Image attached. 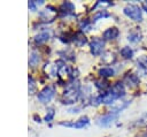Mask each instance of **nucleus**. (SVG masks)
I'll return each mask as SVG.
<instances>
[{"label": "nucleus", "mask_w": 147, "mask_h": 137, "mask_svg": "<svg viewBox=\"0 0 147 137\" xmlns=\"http://www.w3.org/2000/svg\"><path fill=\"white\" fill-rule=\"evenodd\" d=\"M125 94V89H124V84L121 82L115 83L107 92H105L103 94L99 96L96 99V102H102V104H111L115 100L119 99L121 97H123Z\"/></svg>", "instance_id": "f257e3e1"}, {"label": "nucleus", "mask_w": 147, "mask_h": 137, "mask_svg": "<svg viewBox=\"0 0 147 137\" xmlns=\"http://www.w3.org/2000/svg\"><path fill=\"white\" fill-rule=\"evenodd\" d=\"M79 96H80V90H79L78 83L77 82L71 83L64 90L63 96H62V101L65 105H71V104H75L79 99Z\"/></svg>", "instance_id": "f03ea898"}, {"label": "nucleus", "mask_w": 147, "mask_h": 137, "mask_svg": "<svg viewBox=\"0 0 147 137\" xmlns=\"http://www.w3.org/2000/svg\"><path fill=\"white\" fill-rule=\"evenodd\" d=\"M124 14L130 17L131 20L136 21V22H140L142 20V14H141V10L138 6L136 5H129L124 8Z\"/></svg>", "instance_id": "7ed1b4c3"}, {"label": "nucleus", "mask_w": 147, "mask_h": 137, "mask_svg": "<svg viewBox=\"0 0 147 137\" xmlns=\"http://www.w3.org/2000/svg\"><path fill=\"white\" fill-rule=\"evenodd\" d=\"M56 14H57V10L54 7L47 6L45 9L39 12V17L42 22H52L56 17Z\"/></svg>", "instance_id": "20e7f679"}, {"label": "nucleus", "mask_w": 147, "mask_h": 137, "mask_svg": "<svg viewBox=\"0 0 147 137\" xmlns=\"http://www.w3.org/2000/svg\"><path fill=\"white\" fill-rule=\"evenodd\" d=\"M54 93H55V90L53 86H46L38 93V100L42 104H46L52 100V98L54 97Z\"/></svg>", "instance_id": "39448f33"}, {"label": "nucleus", "mask_w": 147, "mask_h": 137, "mask_svg": "<svg viewBox=\"0 0 147 137\" xmlns=\"http://www.w3.org/2000/svg\"><path fill=\"white\" fill-rule=\"evenodd\" d=\"M90 47H91V53H92L93 55L98 56V55H100V54L102 53V51H103L105 40L101 39V38L95 37V38L92 39V41H91V44H90Z\"/></svg>", "instance_id": "423d86ee"}, {"label": "nucleus", "mask_w": 147, "mask_h": 137, "mask_svg": "<svg viewBox=\"0 0 147 137\" xmlns=\"http://www.w3.org/2000/svg\"><path fill=\"white\" fill-rule=\"evenodd\" d=\"M56 64H57V75H59L62 79H68L69 77H71V75H72V69H71L69 66L64 64L62 61H57Z\"/></svg>", "instance_id": "0eeeda50"}, {"label": "nucleus", "mask_w": 147, "mask_h": 137, "mask_svg": "<svg viewBox=\"0 0 147 137\" xmlns=\"http://www.w3.org/2000/svg\"><path fill=\"white\" fill-rule=\"evenodd\" d=\"M123 84L129 86L130 89H136L139 85V77L136 74H126L123 78Z\"/></svg>", "instance_id": "6e6552de"}, {"label": "nucleus", "mask_w": 147, "mask_h": 137, "mask_svg": "<svg viewBox=\"0 0 147 137\" xmlns=\"http://www.w3.org/2000/svg\"><path fill=\"white\" fill-rule=\"evenodd\" d=\"M117 115L118 114H114V113H110L109 112L108 114H106V115H103V116H101V117L98 119V124L99 125H102V127H107V125L111 124L117 119Z\"/></svg>", "instance_id": "1a4fd4ad"}, {"label": "nucleus", "mask_w": 147, "mask_h": 137, "mask_svg": "<svg viewBox=\"0 0 147 137\" xmlns=\"http://www.w3.org/2000/svg\"><path fill=\"white\" fill-rule=\"evenodd\" d=\"M88 117L84 116V117H80L79 120L75 121V122H61L60 124L61 125H65V127H72V128H84L85 125L88 124Z\"/></svg>", "instance_id": "9d476101"}, {"label": "nucleus", "mask_w": 147, "mask_h": 137, "mask_svg": "<svg viewBox=\"0 0 147 137\" xmlns=\"http://www.w3.org/2000/svg\"><path fill=\"white\" fill-rule=\"evenodd\" d=\"M118 35H119L118 29L113 26V28H109V29L105 30L102 36H103V40H114V39H116L118 37Z\"/></svg>", "instance_id": "9b49d317"}, {"label": "nucleus", "mask_w": 147, "mask_h": 137, "mask_svg": "<svg viewBox=\"0 0 147 137\" xmlns=\"http://www.w3.org/2000/svg\"><path fill=\"white\" fill-rule=\"evenodd\" d=\"M141 38H142V33H141V31H140L138 28L132 29V30L129 32V35H127V39H129V41H131V43H138V41L141 40Z\"/></svg>", "instance_id": "f8f14e48"}, {"label": "nucleus", "mask_w": 147, "mask_h": 137, "mask_svg": "<svg viewBox=\"0 0 147 137\" xmlns=\"http://www.w3.org/2000/svg\"><path fill=\"white\" fill-rule=\"evenodd\" d=\"M72 41L77 46H83V45H85L87 43V39H86L85 35L82 31H79V32H77V33H75L72 36Z\"/></svg>", "instance_id": "ddd939ff"}, {"label": "nucleus", "mask_w": 147, "mask_h": 137, "mask_svg": "<svg viewBox=\"0 0 147 137\" xmlns=\"http://www.w3.org/2000/svg\"><path fill=\"white\" fill-rule=\"evenodd\" d=\"M60 10H61L62 14L71 15V14L74 13V10H75V6H74V3L69 2V1H65V2H63V3L61 5Z\"/></svg>", "instance_id": "4468645a"}, {"label": "nucleus", "mask_w": 147, "mask_h": 137, "mask_svg": "<svg viewBox=\"0 0 147 137\" xmlns=\"http://www.w3.org/2000/svg\"><path fill=\"white\" fill-rule=\"evenodd\" d=\"M49 37H51V32H49L48 30H45V31H42V32L38 33V35L36 36L34 40H36L38 44H41V43L47 41V40L49 39Z\"/></svg>", "instance_id": "2eb2a0df"}, {"label": "nucleus", "mask_w": 147, "mask_h": 137, "mask_svg": "<svg viewBox=\"0 0 147 137\" xmlns=\"http://www.w3.org/2000/svg\"><path fill=\"white\" fill-rule=\"evenodd\" d=\"M45 73L47 74V75H49V76H55V75H57V64H56V62L55 63H46V66H45Z\"/></svg>", "instance_id": "dca6fc26"}, {"label": "nucleus", "mask_w": 147, "mask_h": 137, "mask_svg": "<svg viewBox=\"0 0 147 137\" xmlns=\"http://www.w3.org/2000/svg\"><path fill=\"white\" fill-rule=\"evenodd\" d=\"M99 74H100V76H101L102 78H108V77L114 76L115 71H114V69L110 68V67H103V68H101V69L99 70Z\"/></svg>", "instance_id": "f3484780"}, {"label": "nucleus", "mask_w": 147, "mask_h": 137, "mask_svg": "<svg viewBox=\"0 0 147 137\" xmlns=\"http://www.w3.org/2000/svg\"><path fill=\"white\" fill-rule=\"evenodd\" d=\"M40 62V56H39V54L37 53V52H31V54H30V58H29V64L31 66V67H36L38 63Z\"/></svg>", "instance_id": "a211bd4d"}, {"label": "nucleus", "mask_w": 147, "mask_h": 137, "mask_svg": "<svg viewBox=\"0 0 147 137\" xmlns=\"http://www.w3.org/2000/svg\"><path fill=\"white\" fill-rule=\"evenodd\" d=\"M138 68L144 73L147 74V56H141L138 59Z\"/></svg>", "instance_id": "6ab92c4d"}, {"label": "nucleus", "mask_w": 147, "mask_h": 137, "mask_svg": "<svg viewBox=\"0 0 147 137\" xmlns=\"http://www.w3.org/2000/svg\"><path fill=\"white\" fill-rule=\"evenodd\" d=\"M121 55L124 58V59H131L133 56V51L131 47L129 46H124L122 50H121Z\"/></svg>", "instance_id": "aec40b11"}, {"label": "nucleus", "mask_w": 147, "mask_h": 137, "mask_svg": "<svg viewBox=\"0 0 147 137\" xmlns=\"http://www.w3.org/2000/svg\"><path fill=\"white\" fill-rule=\"evenodd\" d=\"M95 86H96L99 90L105 91V90H107V89L109 87V83H108L106 79H98V81H95Z\"/></svg>", "instance_id": "412c9836"}, {"label": "nucleus", "mask_w": 147, "mask_h": 137, "mask_svg": "<svg viewBox=\"0 0 147 137\" xmlns=\"http://www.w3.org/2000/svg\"><path fill=\"white\" fill-rule=\"evenodd\" d=\"M54 115H55V111H54V108H53V107H49V108L47 109L46 115H45V121H46V122H51V121L53 120Z\"/></svg>", "instance_id": "4be33fe9"}, {"label": "nucleus", "mask_w": 147, "mask_h": 137, "mask_svg": "<svg viewBox=\"0 0 147 137\" xmlns=\"http://www.w3.org/2000/svg\"><path fill=\"white\" fill-rule=\"evenodd\" d=\"M34 90H36V83H34V79L31 77V76H29V93H33L34 92Z\"/></svg>", "instance_id": "5701e85b"}, {"label": "nucleus", "mask_w": 147, "mask_h": 137, "mask_svg": "<svg viewBox=\"0 0 147 137\" xmlns=\"http://www.w3.org/2000/svg\"><path fill=\"white\" fill-rule=\"evenodd\" d=\"M41 3H42V0H40V1H33V0H31V1H29L28 6H29V9L36 10L37 9V6L38 5H41Z\"/></svg>", "instance_id": "b1692460"}, {"label": "nucleus", "mask_w": 147, "mask_h": 137, "mask_svg": "<svg viewBox=\"0 0 147 137\" xmlns=\"http://www.w3.org/2000/svg\"><path fill=\"white\" fill-rule=\"evenodd\" d=\"M136 125H147V113L144 114V115L136 122Z\"/></svg>", "instance_id": "393cba45"}, {"label": "nucleus", "mask_w": 147, "mask_h": 137, "mask_svg": "<svg viewBox=\"0 0 147 137\" xmlns=\"http://www.w3.org/2000/svg\"><path fill=\"white\" fill-rule=\"evenodd\" d=\"M108 16H109V14H108L106 10H102V12H99L98 14L94 15L93 21H96V20H99V18H101V17H108Z\"/></svg>", "instance_id": "a878e982"}, {"label": "nucleus", "mask_w": 147, "mask_h": 137, "mask_svg": "<svg viewBox=\"0 0 147 137\" xmlns=\"http://www.w3.org/2000/svg\"><path fill=\"white\" fill-rule=\"evenodd\" d=\"M90 26H91V23L88 21H85V22L80 23V29L82 30H90Z\"/></svg>", "instance_id": "bb28decb"}, {"label": "nucleus", "mask_w": 147, "mask_h": 137, "mask_svg": "<svg viewBox=\"0 0 147 137\" xmlns=\"http://www.w3.org/2000/svg\"><path fill=\"white\" fill-rule=\"evenodd\" d=\"M141 6H142V9L147 13V0H145V1H142L141 2Z\"/></svg>", "instance_id": "cd10ccee"}, {"label": "nucleus", "mask_w": 147, "mask_h": 137, "mask_svg": "<svg viewBox=\"0 0 147 137\" xmlns=\"http://www.w3.org/2000/svg\"><path fill=\"white\" fill-rule=\"evenodd\" d=\"M145 137H147V135H146V136H145Z\"/></svg>", "instance_id": "c85d7f7f"}]
</instances>
